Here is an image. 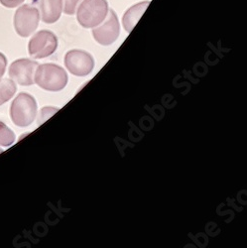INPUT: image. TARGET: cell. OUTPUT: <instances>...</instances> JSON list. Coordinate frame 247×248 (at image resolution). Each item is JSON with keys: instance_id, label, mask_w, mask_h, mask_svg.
Returning <instances> with one entry per match:
<instances>
[{"instance_id": "6da1fadb", "label": "cell", "mask_w": 247, "mask_h": 248, "mask_svg": "<svg viewBox=\"0 0 247 248\" xmlns=\"http://www.w3.org/2000/svg\"><path fill=\"white\" fill-rule=\"evenodd\" d=\"M67 72L56 64L38 65L34 81L38 87L48 92H60L64 90L68 84Z\"/></svg>"}, {"instance_id": "7a4b0ae2", "label": "cell", "mask_w": 247, "mask_h": 248, "mask_svg": "<svg viewBox=\"0 0 247 248\" xmlns=\"http://www.w3.org/2000/svg\"><path fill=\"white\" fill-rule=\"evenodd\" d=\"M108 0H82L77 9V20L84 28H94L108 13Z\"/></svg>"}, {"instance_id": "3957f363", "label": "cell", "mask_w": 247, "mask_h": 248, "mask_svg": "<svg viewBox=\"0 0 247 248\" xmlns=\"http://www.w3.org/2000/svg\"><path fill=\"white\" fill-rule=\"evenodd\" d=\"M36 99L27 93H19L12 101L10 107V117L18 127H27L37 116Z\"/></svg>"}, {"instance_id": "277c9868", "label": "cell", "mask_w": 247, "mask_h": 248, "mask_svg": "<svg viewBox=\"0 0 247 248\" xmlns=\"http://www.w3.org/2000/svg\"><path fill=\"white\" fill-rule=\"evenodd\" d=\"M40 19V12L37 7L21 4L18 6L13 17L14 29L20 37H29L37 30Z\"/></svg>"}, {"instance_id": "5b68a950", "label": "cell", "mask_w": 247, "mask_h": 248, "mask_svg": "<svg viewBox=\"0 0 247 248\" xmlns=\"http://www.w3.org/2000/svg\"><path fill=\"white\" fill-rule=\"evenodd\" d=\"M58 38L49 30L37 32L29 41L28 52L31 58L40 60L50 57L57 51Z\"/></svg>"}, {"instance_id": "8992f818", "label": "cell", "mask_w": 247, "mask_h": 248, "mask_svg": "<svg viewBox=\"0 0 247 248\" xmlns=\"http://www.w3.org/2000/svg\"><path fill=\"white\" fill-rule=\"evenodd\" d=\"M120 35V24L113 10H108L106 19L98 26L93 28V36L102 46L113 44Z\"/></svg>"}, {"instance_id": "52a82bcc", "label": "cell", "mask_w": 247, "mask_h": 248, "mask_svg": "<svg viewBox=\"0 0 247 248\" xmlns=\"http://www.w3.org/2000/svg\"><path fill=\"white\" fill-rule=\"evenodd\" d=\"M65 66L77 77H87L94 69L93 57L82 50H71L65 56Z\"/></svg>"}, {"instance_id": "ba28073f", "label": "cell", "mask_w": 247, "mask_h": 248, "mask_svg": "<svg viewBox=\"0 0 247 248\" xmlns=\"http://www.w3.org/2000/svg\"><path fill=\"white\" fill-rule=\"evenodd\" d=\"M38 63L30 59H19L10 65L9 77L19 86L29 87L34 85V76Z\"/></svg>"}, {"instance_id": "9c48e42d", "label": "cell", "mask_w": 247, "mask_h": 248, "mask_svg": "<svg viewBox=\"0 0 247 248\" xmlns=\"http://www.w3.org/2000/svg\"><path fill=\"white\" fill-rule=\"evenodd\" d=\"M40 12V17L46 24H53L60 19L63 12V0H33Z\"/></svg>"}, {"instance_id": "30bf717a", "label": "cell", "mask_w": 247, "mask_h": 248, "mask_svg": "<svg viewBox=\"0 0 247 248\" xmlns=\"http://www.w3.org/2000/svg\"><path fill=\"white\" fill-rule=\"evenodd\" d=\"M149 4L150 1L139 2L126 10L122 18V25L127 33H131V31L139 21V19L141 18L143 13L145 12Z\"/></svg>"}, {"instance_id": "8fae6325", "label": "cell", "mask_w": 247, "mask_h": 248, "mask_svg": "<svg viewBox=\"0 0 247 248\" xmlns=\"http://www.w3.org/2000/svg\"><path fill=\"white\" fill-rule=\"evenodd\" d=\"M17 91L15 81L11 78H0V106L10 100Z\"/></svg>"}, {"instance_id": "7c38bea8", "label": "cell", "mask_w": 247, "mask_h": 248, "mask_svg": "<svg viewBox=\"0 0 247 248\" xmlns=\"http://www.w3.org/2000/svg\"><path fill=\"white\" fill-rule=\"evenodd\" d=\"M15 142L14 132L6 125L5 123L0 121V146L9 147Z\"/></svg>"}, {"instance_id": "4fadbf2b", "label": "cell", "mask_w": 247, "mask_h": 248, "mask_svg": "<svg viewBox=\"0 0 247 248\" xmlns=\"http://www.w3.org/2000/svg\"><path fill=\"white\" fill-rule=\"evenodd\" d=\"M58 110H59L58 108H52V107L43 108L42 109L40 110L39 115H38V121H37L38 125H41V124H43L47 119H49Z\"/></svg>"}, {"instance_id": "5bb4252c", "label": "cell", "mask_w": 247, "mask_h": 248, "mask_svg": "<svg viewBox=\"0 0 247 248\" xmlns=\"http://www.w3.org/2000/svg\"><path fill=\"white\" fill-rule=\"evenodd\" d=\"M82 0H63V11L67 15H74Z\"/></svg>"}, {"instance_id": "9a60e30c", "label": "cell", "mask_w": 247, "mask_h": 248, "mask_svg": "<svg viewBox=\"0 0 247 248\" xmlns=\"http://www.w3.org/2000/svg\"><path fill=\"white\" fill-rule=\"evenodd\" d=\"M25 0H0V4L6 8H16L23 4Z\"/></svg>"}, {"instance_id": "2e32d148", "label": "cell", "mask_w": 247, "mask_h": 248, "mask_svg": "<svg viewBox=\"0 0 247 248\" xmlns=\"http://www.w3.org/2000/svg\"><path fill=\"white\" fill-rule=\"evenodd\" d=\"M6 66H7V59L4 56V54L0 52V78H1L5 74Z\"/></svg>"}, {"instance_id": "e0dca14e", "label": "cell", "mask_w": 247, "mask_h": 248, "mask_svg": "<svg viewBox=\"0 0 247 248\" xmlns=\"http://www.w3.org/2000/svg\"><path fill=\"white\" fill-rule=\"evenodd\" d=\"M3 152V149H1V148H0V154H1Z\"/></svg>"}]
</instances>
